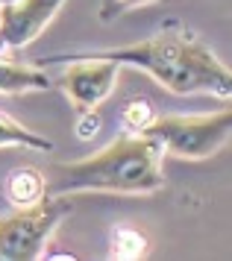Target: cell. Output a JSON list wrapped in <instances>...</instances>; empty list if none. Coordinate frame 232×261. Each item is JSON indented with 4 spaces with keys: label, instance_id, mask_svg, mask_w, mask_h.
Instances as JSON below:
<instances>
[{
    "label": "cell",
    "instance_id": "obj_1",
    "mask_svg": "<svg viewBox=\"0 0 232 261\" xmlns=\"http://www.w3.org/2000/svg\"><path fill=\"white\" fill-rule=\"evenodd\" d=\"M88 56L112 59L121 68H135L176 97H218L229 100L232 73L209 44H203L182 24L171 21L159 33L109 50H80Z\"/></svg>",
    "mask_w": 232,
    "mask_h": 261
},
{
    "label": "cell",
    "instance_id": "obj_2",
    "mask_svg": "<svg viewBox=\"0 0 232 261\" xmlns=\"http://www.w3.org/2000/svg\"><path fill=\"white\" fill-rule=\"evenodd\" d=\"M165 153L144 132H121L103 150L62 162L47 176V194H156L165 188Z\"/></svg>",
    "mask_w": 232,
    "mask_h": 261
},
{
    "label": "cell",
    "instance_id": "obj_3",
    "mask_svg": "<svg viewBox=\"0 0 232 261\" xmlns=\"http://www.w3.org/2000/svg\"><path fill=\"white\" fill-rule=\"evenodd\" d=\"M229 109L209 115H153V120L144 126V135H150L165 155L185 162H206L218 155L229 141Z\"/></svg>",
    "mask_w": 232,
    "mask_h": 261
},
{
    "label": "cell",
    "instance_id": "obj_4",
    "mask_svg": "<svg viewBox=\"0 0 232 261\" xmlns=\"http://www.w3.org/2000/svg\"><path fill=\"white\" fill-rule=\"evenodd\" d=\"M35 65H41V68H62V76L53 80V88L65 91L68 103L77 112V118L94 115L109 100V94L115 91L118 80H121V65L118 62L88 56V53H80V50L77 53L44 56Z\"/></svg>",
    "mask_w": 232,
    "mask_h": 261
},
{
    "label": "cell",
    "instance_id": "obj_5",
    "mask_svg": "<svg viewBox=\"0 0 232 261\" xmlns=\"http://www.w3.org/2000/svg\"><path fill=\"white\" fill-rule=\"evenodd\" d=\"M71 212V197L47 194L33 205L15 208V214L0 220V258L24 261L41 258L47 241L56 235L59 223Z\"/></svg>",
    "mask_w": 232,
    "mask_h": 261
},
{
    "label": "cell",
    "instance_id": "obj_6",
    "mask_svg": "<svg viewBox=\"0 0 232 261\" xmlns=\"http://www.w3.org/2000/svg\"><path fill=\"white\" fill-rule=\"evenodd\" d=\"M62 6L65 0H0V53L30 47Z\"/></svg>",
    "mask_w": 232,
    "mask_h": 261
},
{
    "label": "cell",
    "instance_id": "obj_7",
    "mask_svg": "<svg viewBox=\"0 0 232 261\" xmlns=\"http://www.w3.org/2000/svg\"><path fill=\"white\" fill-rule=\"evenodd\" d=\"M53 80L41 65H27V62H12L0 56V94L18 97L35 94V91H50Z\"/></svg>",
    "mask_w": 232,
    "mask_h": 261
},
{
    "label": "cell",
    "instance_id": "obj_8",
    "mask_svg": "<svg viewBox=\"0 0 232 261\" xmlns=\"http://www.w3.org/2000/svg\"><path fill=\"white\" fill-rule=\"evenodd\" d=\"M3 194L12 208L33 205L41 197H47V176L35 167H15L3 182Z\"/></svg>",
    "mask_w": 232,
    "mask_h": 261
},
{
    "label": "cell",
    "instance_id": "obj_9",
    "mask_svg": "<svg viewBox=\"0 0 232 261\" xmlns=\"http://www.w3.org/2000/svg\"><path fill=\"white\" fill-rule=\"evenodd\" d=\"M12 147H18V150H35V153H50L53 141L33 129H27L24 123L9 118L6 112H0V150H12Z\"/></svg>",
    "mask_w": 232,
    "mask_h": 261
},
{
    "label": "cell",
    "instance_id": "obj_10",
    "mask_svg": "<svg viewBox=\"0 0 232 261\" xmlns=\"http://www.w3.org/2000/svg\"><path fill=\"white\" fill-rule=\"evenodd\" d=\"M147 249V241L135 229H115V241H112V252L121 258H138Z\"/></svg>",
    "mask_w": 232,
    "mask_h": 261
},
{
    "label": "cell",
    "instance_id": "obj_11",
    "mask_svg": "<svg viewBox=\"0 0 232 261\" xmlns=\"http://www.w3.org/2000/svg\"><path fill=\"white\" fill-rule=\"evenodd\" d=\"M153 120V109L147 100H129L124 106V132H144V126Z\"/></svg>",
    "mask_w": 232,
    "mask_h": 261
},
{
    "label": "cell",
    "instance_id": "obj_12",
    "mask_svg": "<svg viewBox=\"0 0 232 261\" xmlns=\"http://www.w3.org/2000/svg\"><path fill=\"white\" fill-rule=\"evenodd\" d=\"M150 3H159V0H100V9H97V18L100 21H112L118 15L124 12H132V9H138V6H150Z\"/></svg>",
    "mask_w": 232,
    "mask_h": 261
}]
</instances>
